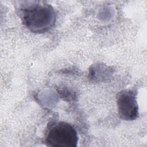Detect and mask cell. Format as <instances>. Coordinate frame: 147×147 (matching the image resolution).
Listing matches in <instances>:
<instances>
[{
	"label": "cell",
	"mask_w": 147,
	"mask_h": 147,
	"mask_svg": "<svg viewBox=\"0 0 147 147\" xmlns=\"http://www.w3.org/2000/svg\"><path fill=\"white\" fill-rule=\"evenodd\" d=\"M118 114L120 118L126 121L136 119L138 116V106L136 93L130 90L119 92L117 100Z\"/></svg>",
	"instance_id": "cell-3"
},
{
	"label": "cell",
	"mask_w": 147,
	"mask_h": 147,
	"mask_svg": "<svg viewBox=\"0 0 147 147\" xmlns=\"http://www.w3.org/2000/svg\"><path fill=\"white\" fill-rule=\"evenodd\" d=\"M78 137L75 129L69 123L59 122L49 130L46 137V144L53 147H76Z\"/></svg>",
	"instance_id": "cell-2"
},
{
	"label": "cell",
	"mask_w": 147,
	"mask_h": 147,
	"mask_svg": "<svg viewBox=\"0 0 147 147\" xmlns=\"http://www.w3.org/2000/svg\"><path fill=\"white\" fill-rule=\"evenodd\" d=\"M22 23L32 32L42 33L49 31L56 22L53 7L42 2H34L21 9Z\"/></svg>",
	"instance_id": "cell-1"
}]
</instances>
